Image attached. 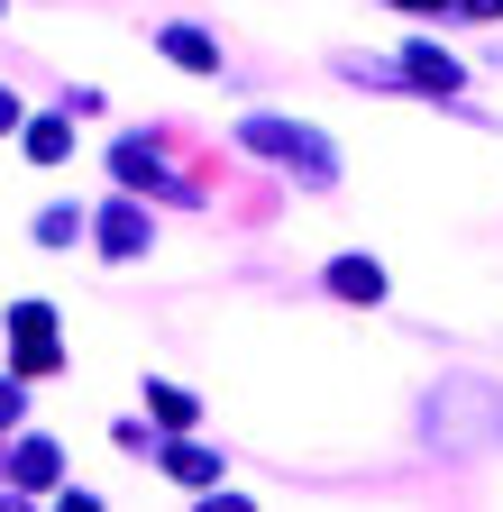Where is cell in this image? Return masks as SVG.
Returning <instances> with one entry per match:
<instances>
[{"label": "cell", "mask_w": 503, "mask_h": 512, "mask_svg": "<svg viewBox=\"0 0 503 512\" xmlns=\"http://www.w3.org/2000/svg\"><path fill=\"white\" fill-rule=\"evenodd\" d=\"M421 439L439 448V458H476V448L503 439V394L485 375H439L421 394Z\"/></svg>", "instance_id": "6da1fadb"}, {"label": "cell", "mask_w": 503, "mask_h": 512, "mask_svg": "<svg viewBox=\"0 0 503 512\" xmlns=\"http://www.w3.org/2000/svg\"><path fill=\"white\" fill-rule=\"evenodd\" d=\"M238 147H247V156H266V165H293L311 192L339 183V156H330V138H321L311 119H247V128H238Z\"/></svg>", "instance_id": "7a4b0ae2"}, {"label": "cell", "mask_w": 503, "mask_h": 512, "mask_svg": "<svg viewBox=\"0 0 503 512\" xmlns=\"http://www.w3.org/2000/svg\"><path fill=\"white\" fill-rule=\"evenodd\" d=\"M10 348H19V375H55V366H65V357H55V311L46 302L10 311Z\"/></svg>", "instance_id": "3957f363"}, {"label": "cell", "mask_w": 503, "mask_h": 512, "mask_svg": "<svg viewBox=\"0 0 503 512\" xmlns=\"http://www.w3.org/2000/svg\"><path fill=\"white\" fill-rule=\"evenodd\" d=\"M110 165H119V183H147V192H165V202H193V183H174V174L147 156V138H119V156H110Z\"/></svg>", "instance_id": "277c9868"}, {"label": "cell", "mask_w": 503, "mask_h": 512, "mask_svg": "<svg viewBox=\"0 0 503 512\" xmlns=\"http://www.w3.org/2000/svg\"><path fill=\"white\" fill-rule=\"evenodd\" d=\"M403 83H412V92H458V83H467V64H458V55H439V46H403Z\"/></svg>", "instance_id": "5b68a950"}, {"label": "cell", "mask_w": 503, "mask_h": 512, "mask_svg": "<svg viewBox=\"0 0 503 512\" xmlns=\"http://www.w3.org/2000/svg\"><path fill=\"white\" fill-rule=\"evenodd\" d=\"M330 293L375 311V302H385V266H375V256H339V266H330Z\"/></svg>", "instance_id": "8992f818"}, {"label": "cell", "mask_w": 503, "mask_h": 512, "mask_svg": "<svg viewBox=\"0 0 503 512\" xmlns=\"http://www.w3.org/2000/svg\"><path fill=\"white\" fill-rule=\"evenodd\" d=\"M165 476L211 494V485H220V448H202V439H174V448H165Z\"/></svg>", "instance_id": "52a82bcc"}, {"label": "cell", "mask_w": 503, "mask_h": 512, "mask_svg": "<svg viewBox=\"0 0 503 512\" xmlns=\"http://www.w3.org/2000/svg\"><path fill=\"white\" fill-rule=\"evenodd\" d=\"M147 238H156V229H147L138 202H110V211H101V247H110V256H138Z\"/></svg>", "instance_id": "ba28073f"}, {"label": "cell", "mask_w": 503, "mask_h": 512, "mask_svg": "<svg viewBox=\"0 0 503 512\" xmlns=\"http://www.w3.org/2000/svg\"><path fill=\"white\" fill-rule=\"evenodd\" d=\"M19 128H28V156L37 165H65L74 156V119H19Z\"/></svg>", "instance_id": "9c48e42d"}, {"label": "cell", "mask_w": 503, "mask_h": 512, "mask_svg": "<svg viewBox=\"0 0 503 512\" xmlns=\"http://www.w3.org/2000/svg\"><path fill=\"white\" fill-rule=\"evenodd\" d=\"M156 46H165V55H174V64H193V74H220V46H211V37H202V28H165V37H156Z\"/></svg>", "instance_id": "30bf717a"}, {"label": "cell", "mask_w": 503, "mask_h": 512, "mask_svg": "<svg viewBox=\"0 0 503 512\" xmlns=\"http://www.w3.org/2000/svg\"><path fill=\"white\" fill-rule=\"evenodd\" d=\"M55 467H65V458H55V439H19V458H10L19 485H55Z\"/></svg>", "instance_id": "8fae6325"}, {"label": "cell", "mask_w": 503, "mask_h": 512, "mask_svg": "<svg viewBox=\"0 0 503 512\" xmlns=\"http://www.w3.org/2000/svg\"><path fill=\"white\" fill-rule=\"evenodd\" d=\"M74 238H83V211L74 202H46L37 211V247H74Z\"/></svg>", "instance_id": "7c38bea8"}, {"label": "cell", "mask_w": 503, "mask_h": 512, "mask_svg": "<svg viewBox=\"0 0 503 512\" xmlns=\"http://www.w3.org/2000/svg\"><path fill=\"white\" fill-rule=\"evenodd\" d=\"M339 74H348L357 92H394V83H403L394 64H375V55H339Z\"/></svg>", "instance_id": "4fadbf2b"}, {"label": "cell", "mask_w": 503, "mask_h": 512, "mask_svg": "<svg viewBox=\"0 0 503 512\" xmlns=\"http://www.w3.org/2000/svg\"><path fill=\"white\" fill-rule=\"evenodd\" d=\"M147 412L156 421H193V394H183V384H147Z\"/></svg>", "instance_id": "5bb4252c"}, {"label": "cell", "mask_w": 503, "mask_h": 512, "mask_svg": "<svg viewBox=\"0 0 503 512\" xmlns=\"http://www.w3.org/2000/svg\"><path fill=\"white\" fill-rule=\"evenodd\" d=\"M202 512H257V503H247V494H220V485H211V494H202Z\"/></svg>", "instance_id": "9a60e30c"}, {"label": "cell", "mask_w": 503, "mask_h": 512, "mask_svg": "<svg viewBox=\"0 0 503 512\" xmlns=\"http://www.w3.org/2000/svg\"><path fill=\"white\" fill-rule=\"evenodd\" d=\"M385 10H403V19H430V10H458V0H385Z\"/></svg>", "instance_id": "2e32d148"}, {"label": "cell", "mask_w": 503, "mask_h": 512, "mask_svg": "<svg viewBox=\"0 0 503 512\" xmlns=\"http://www.w3.org/2000/svg\"><path fill=\"white\" fill-rule=\"evenodd\" d=\"M55 512H101V494H92V485H74L65 503H55Z\"/></svg>", "instance_id": "e0dca14e"}, {"label": "cell", "mask_w": 503, "mask_h": 512, "mask_svg": "<svg viewBox=\"0 0 503 512\" xmlns=\"http://www.w3.org/2000/svg\"><path fill=\"white\" fill-rule=\"evenodd\" d=\"M10 128H19V92H10V83H0V138H10Z\"/></svg>", "instance_id": "ac0fdd59"}, {"label": "cell", "mask_w": 503, "mask_h": 512, "mask_svg": "<svg viewBox=\"0 0 503 512\" xmlns=\"http://www.w3.org/2000/svg\"><path fill=\"white\" fill-rule=\"evenodd\" d=\"M19 421V384H0V430H10Z\"/></svg>", "instance_id": "d6986e66"}, {"label": "cell", "mask_w": 503, "mask_h": 512, "mask_svg": "<svg viewBox=\"0 0 503 512\" xmlns=\"http://www.w3.org/2000/svg\"><path fill=\"white\" fill-rule=\"evenodd\" d=\"M458 10H467V19H503V0H458Z\"/></svg>", "instance_id": "ffe728a7"}, {"label": "cell", "mask_w": 503, "mask_h": 512, "mask_svg": "<svg viewBox=\"0 0 503 512\" xmlns=\"http://www.w3.org/2000/svg\"><path fill=\"white\" fill-rule=\"evenodd\" d=\"M0 512H19V503H0Z\"/></svg>", "instance_id": "44dd1931"}, {"label": "cell", "mask_w": 503, "mask_h": 512, "mask_svg": "<svg viewBox=\"0 0 503 512\" xmlns=\"http://www.w3.org/2000/svg\"><path fill=\"white\" fill-rule=\"evenodd\" d=\"M0 10H10V0H0Z\"/></svg>", "instance_id": "7402d4cb"}]
</instances>
